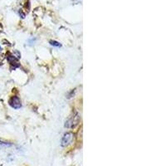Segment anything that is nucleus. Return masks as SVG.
I'll return each instance as SVG.
<instances>
[{"label":"nucleus","instance_id":"nucleus-1","mask_svg":"<svg viewBox=\"0 0 166 166\" xmlns=\"http://www.w3.org/2000/svg\"><path fill=\"white\" fill-rule=\"evenodd\" d=\"M81 121V116L77 112H74L72 115H71L68 121H66L65 127H67L68 129H72L79 124V122Z\"/></svg>","mask_w":166,"mask_h":166},{"label":"nucleus","instance_id":"nucleus-2","mask_svg":"<svg viewBox=\"0 0 166 166\" xmlns=\"http://www.w3.org/2000/svg\"><path fill=\"white\" fill-rule=\"evenodd\" d=\"M74 139V135L71 132H68L66 133L62 139V146L67 147L69 145L72 143Z\"/></svg>","mask_w":166,"mask_h":166},{"label":"nucleus","instance_id":"nucleus-3","mask_svg":"<svg viewBox=\"0 0 166 166\" xmlns=\"http://www.w3.org/2000/svg\"><path fill=\"white\" fill-rule=\"evenodd\" d=\"M9 105L11 106L14 109H20L22 107V102L18 96H14L13 97H11V99L9 100Z\"/></svg>","mask_w":166,"mask_h":166},{"label":"nucleus","instance_id":"nucleus-4","mask_svg":"<svg viewBox=\"0 0 166 166\" xmlns=\"http://www.w3.org/2000/svg\"><path fill=\"white\" fill-rule=\"evenodd\" d=\"M11 144L7 143V142H3V141H0V148H2V147H9L11 146Z\"/></svg>","mask_w":166,"mask_h":166},{"label":"nucleus","instance_id":"nucleus-5","mask_svg":"<svg viewBox=\"0 0 166 166\" xmlns=\"http://www.w3.org/2000/svg\"><path fill=\"white\" fill-rule=\"evenodd\" d=\"M50 43H51V45L55 46V47H60L61 46L59 42H56V41H50Z\"/></svg>","mask_w":166,"mask_h":166},{"label":"nucleus","instance_id":"nucleus-6","mask_svg":"<svg viewBox=\"0 0 166 166\" xmlns=\"http://www.w3.org/2000/svg\"><path fill=\"white\" fill-rule=\"evenodd\" d=\"M1 50H2V48H1V47H0V52H1Z\"/></svg>","mask_w":166,"mask_h":166}]
</instances>
